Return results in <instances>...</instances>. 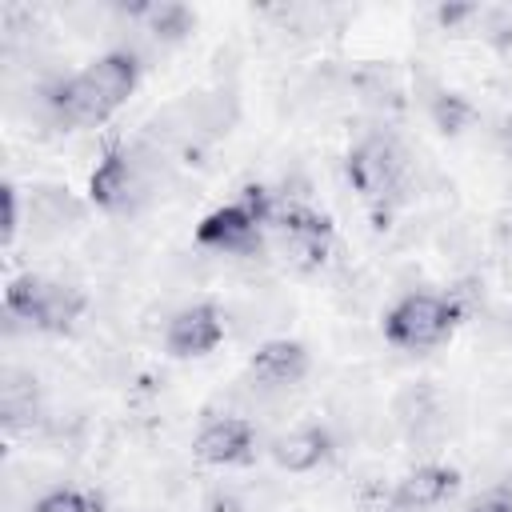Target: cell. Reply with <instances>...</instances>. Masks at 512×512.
<instances>
[{
  "mask_svg": "<svg viewBox=\"0 0 512 512\" xmlns=\"http://www.w3.org/2000/svg\"><path fill=\"white\" fill-rule=\"evenodd\" d=\"M28 512H100V500L80 488H48L32 500Z\"/></svg>",
  "mask_w": 512,
  "mask_h": 512,
  "instance_id": "obj_18",
  "label": "cell"
},
{
  "mask_svg": "<svg viewBox=\"0 0 512 512\" xmlns=\"http://www.w3.org/2000/svg\"><path fill=\"white\" fill-rule=\"evenodd\" d=\"M460 488V472L448 464H416L408 468L400 480H392V504L388 512H432L440 504H448Z\"/></svg>",
  "mask_w": 512,
  "mask_h": 512,
  "instance_id": "obj_9",
  "label": "cell"
},
{
  "mask_svg": "<svg viewBox=\"0 0 512 512\" xmlns=\"http://www.w3.org/2000/svg\"><path fill=\"white\" fill-rule=\"evenodd\" d=\"M276 196L264 184H244L232 204L212 208L196 232L192 244L208 256H236V260H256L264 252V228L272 220Z\"/></svg>",
  "mask_w": 512,
  "mask_h": 512,
  "instance_id": "obj_3",
  "label": "cell"
},
{
  "mask_svg": "<svg viewBox=\"0 0 512 512\" xmlns=\"http://www.w3.org/2000/svg\"><path fill=\"white\" fill-rule=\"evenodd\" d=\"M0 200H4V244H12L16 232H20V188L8 180L0 188Z\"/></svg>",
  "mask_w": 512,
  "mask_h": 512,
  "instance_id": "obj_19",
  "label": "cell"
},
{
  "mask_svg": "<svg viewBox=\"0 0 512 512\" xmlns=\"http://www.w3.org/2000/svg\"><path fill=\"white\" fill-rule=\"evenodd\" d=\"M204 512H252V504H248L244 492H236V488H216V492L204 500Z\"/></svg>",
  "mask_w": 512,
  "mask_h": 512,
  "instance_id": "obj_21",
  "label": "cell"
},
{
  "mask_svg": "<svg viewBox=\"0 0 512 512\" xmlns=\"http://www.w3.org/2000/svg\"><path fill=\"white\" fill-rule=\"evenodd\" d=\"M424 108H428V120H432L444 136H460V132H468V128L476 124L472 100L460 96V92H452V88H432V92L424 96Z\"/></svg>",
  "mask_w": 512,
  "mask_h": 512,
  "instance_id": "obj_16",
  "label": "cell"
},
{
  "mask_svg": "<svg viewBox=\"0 0 512 512\" xmlns=\"http://www.w3.org/2000/svg\"><path fill=\"white\" fill-rule=\"evenodd\" d=\"M192 456L208 468H240L256 460V424L248 416L224 412L204 420V428L192 440Z\"/></svg>",
  "mask_w": 512,
  "mask_h": 512,
  "instance_id": "obj_7",
  "label": "cell"
},
{
  "mask_svg": "<svg viewBox=\"0 0 512 512\" xmlns=\"http://www.w3.org/2000/svg\"><path fill=\"white\" fill-rule=\"evenodd\" d=\"M140 52L136 48H108L92 64L72 76H52L36 84V108L56 128H100L140 84Z\"/></svg>",
  "mask_w": 512,
  "mask_h": 512,
  "instance_id": "obj_1",
  "label": "cell"
},
{
  "mask_svg": "<svg viewBox=\"0 0 512 512\" xmlns=\"http://www.w3.org/2000/svg\"><path fill=\"white\" fill-rule=\"evenodd\" d=\"M192 24H196V16H192L184 4L160 0V4H148L144 20H140V32H144L148 40H156L160 48H168V44H180V40L192 32Z\"/></svg>",
  "mask_w": 512,
  "mask_h": 512,
  "instance_id": "obj_15",
  "label": "cell"
},
{
  "mask_svg": "<svg viewBox=\"0 0 512 512\" xmlns=\"http://www.w3.org/2000/svg\"><path fill=\"white\" fill-rule=\"evenodd\" d=\"M312 368V356L300 340H288V336H272V340H260L256 352L248 356V380L268 392V396H280L288 388H296Z\"/></svg>",
  "mask_w": 512,
  "mask_h": 512,
  "instance_id": "obj_8",
  "label": "cell"
},
{
  "mask_svg": "<svg viewBox=\"0 0 512 512\" xmlns=\"http://www.w3.org/2000/svg\"><path fill=\"white\" fill-rule=\"evenodd\" d=\"M180 108H184V116H188L192 136L204 140V144L228 136V132L236 128V120H240V100H236V92L224 88V84H220V88H204V92H188V96L180 100Z\"/></svg>",
  "mask_w": 512,
  "mask_h": 512,
  "instance_id": "obj_11",
  "label": "cell"
},
{
  "mask_svg": "<svg viewBox=\"0 0 512 512\" xmlns=\"http://www.w3.org/2000/svg\"><path fill=\"white\" fill-rule=\"evenodd\" d=\"M88 312V292L68 280H52L40 272H20L4 288V316L20 320L28 332L64 336Z\"/></svg>",
  "mask_w": 512,
  "mask_h": 512,
  "instance_id": "obj_4",
  "label": "cell"
},
{
  "mask_svg": "<svg viewBox=\"0 0 512 512\" xmlns=\"http://www.w3.org/2000/svg\"><path fill=\"white\" fill-rule=\"evenodd\" d=\"M268 228L276 236H304V240H332L336 236L332 216L320 212L312 200H280V196H276Z\"/></svg>",
  "mask_w": 512,
  "mask_h": 512,
  "instance_id": "obj_13",
  "label": "cell"
},
{
  "mask_svg": "<svg viewBox=\"0 0 512 512\" xmlns=\"http://www.w3.org/2000/svg\"><path fill=\"white\" fill-rule=\"evenodd\" d=\"M224 336H228V320H224V308H216L212 300L184 304L164 320V352L176 360L208 356L224 344Z\"/></svg>",
  "mask_w": 512,
  "mask_h": 512,
  "instance_id": "obj_6",
  "label": "cell"
},
{
  "mask_svg": "<svg viewBox=\"0 0 512 512\" xmlns=\"http://www.w3.org/2000/svg\"><path fill=\"white\" fill-rule=\"evenodd\" d=\"M460 308L448 296L436 292H404L388 312H384V340L400 352H432L440 348L456 324H460Z\"/></svg>",
  "mask_w": 512,
  "mask_h": 512,
  "instance_id": "obj_5",
  "label": "cell"
},
{
  "mask_svg": "<svg viewBox=\"0 0 512 512\" xmlns=\"http://www.w3.org/2000/svg\"><path fill=\"white\" fill-rule=\"evenodd\" d=\"M436 416H444V404H440V392L432 388V380H408L392 396V420L400 424V432H408L424 420H436Z\"/></svg>",
  "mask_w": 512,
  "mask_h": 512,
  "instance_id": "obj_14",
  "label": "cell"
},
{
  "mask_svg": "<svg viewBox=\"0 0 512 512\" xmlns=\"http://www.w3.org/2000/svg\"><path fill=\"white\" fill-rule=\"evenodd\" d=\"M280 256L292 272H320L332 256V240H304V236H280Z\"/></svg>",
  "mask_w": 512,
  "mask_h": 512,
  "instance_id": "obj_17",
  "label": "cell"
},
{
  "mask_svg": "<svg viewBox=\"0 0 512 512\" xmlns=\"http://www.w3.org/2000/svg\"><path fill=\"white\" fill-rule=\"evenodd\" d=\"M468 512H512V488H488L468 504Z\"/></svg>",
  "mask_w": 512,
  "mask_h": 512,
  "instance_id": "obj_22",
  "label": "cell"
},
{
  "mask_svg": "<svg viewBox=\"0 0 512 512\" xmlns=\"http://www.w3.org/2000/svg\"><path fill=\"white\" fill-rule=\"evenodd\" d=\"M336 452V440H332V428L328 424H296L288 432H280L268 448L272 464L280 472H292V476H304V472H316L320 464H328Z\"/></svg>",
  "mask_w": 512,
  "mask_h": 512,
  "instance_id": "obj_10",
  "label": "cell"
},
{
  "mask_svg": "<svg viewBox=\"0 0 512 512\" xmlns=\"http://www.w3.org/2000/svg\"><path fill=\"white\" fill-rule=\"evenodd\" d=\"M504 152H508V156H512V120H508V124H504Z\"/></svg>",
  "mask_w": 512,
  "mask_h": 512,
  "instance_id": "obj_23",
  "label": "cell"
},
{
  "mask_svg": "<svg viewBox=\"0 0 512 512\" xmlns=\"http://www.w3.org/2000/svg\"><path fill=\"white\" fill-rule=\"evenodd\" d=\"M84 200H76L68 188L60 184H36L28 192V224L40 232V236H60L68 228H76L84 220Z\"/></svg>",
  "mask_w": 512,
  "mask_h": 512,
  "instance_id": "obj_12",
  "label": "cell"
},
{
  "mask_svg": "<svg viewBox=\"0 0 512 512\" xmlns=\"http://www.w3.org/2000/svg\"><path fill=\"white\" fill-rule=\"evenodd\" d=\"M480 16V8L476 4H440L436 8V24L440 28H448V32H456V28H464L468 20H476Z\"/></svg>",
  "mask_w": 512,
  "mask_h": 512,
  "instance_id": "obj_20",
  "label": "cell"
},
{
  "mask_svg": "<svg viewBox=\"0 0 512 512\" xmlns=\"http://www.w3.org/2000/svg\"><path fill=\"white\" fill-rule=\"evenodd\" d=\"M344 172H348L352 192L376 212L396 208V204L412 200V192H416L412 156L388 128H364L348 148Z\"/></svg>",
  "mask_w": 512,
  "mask_h": 512,
  "instance_id": "obj_2",
  "label": "cell"
}]
</instances>
